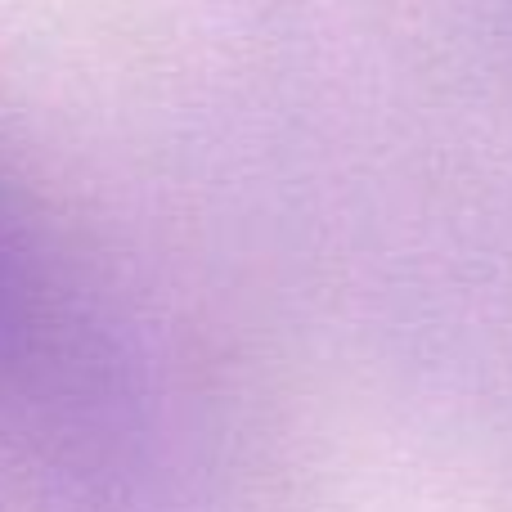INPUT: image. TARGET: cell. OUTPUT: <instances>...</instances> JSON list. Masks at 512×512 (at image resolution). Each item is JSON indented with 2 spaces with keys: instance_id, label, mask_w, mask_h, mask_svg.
Wrapping results in <instances>:
<instances>
[{
  "instance_id": "cell-1",
  "label": "cell",
  "mask_w": 512,
  "mask_h": 512,
  "mask_svg": "<svg viewBox=\"0 0 512 512\" xmlns=\"http://www.w3.org/2000/svg\"><path fill=\"white\" fill-rule=\"evenodd\" d=\"M50 333V283L36 252V239L23 230L14 198L0 189V378H14L36 360Z\"/></svg>"
}]
</instances>
